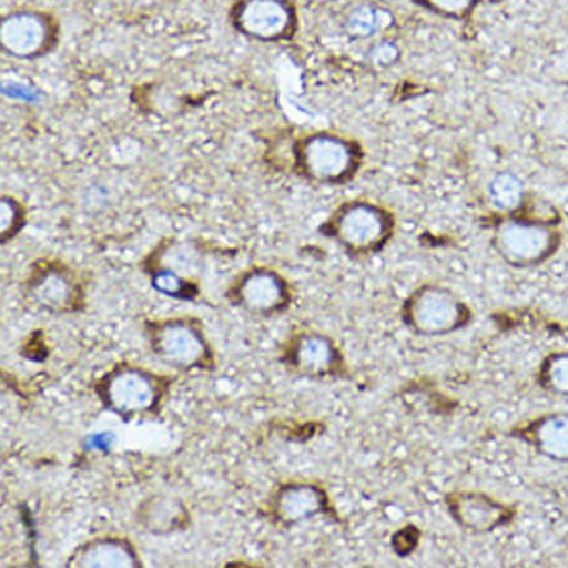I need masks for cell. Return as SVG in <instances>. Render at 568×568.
Wrapping results in <instances>:
<instances>
[{
  "mask_svg": "<svg viewBox=\"0 0 568 568\" xmlns=\"http://www.w3.org/2000/svg\"><path fill=\"white\" fill-rule=\"evenodd\" d=\"M393 11L376 2H359L344 17V30L352 40H374L393 28Z\"/></svg>",
  "mask_w": 568,
  "mask_h": 568,
  "instance_id": "cell-18",
  "label": "cell"
},
{
  "mask_svg": "<svg viewBox=\"0 0 568 568\" xmlns=\"http://www.w3.org/2000/svg\"><path fill=\"white\" fill-rule=\"evenodd\" d=\"M261 515L267 524L287 531L298 525L325 517L333 524H342L339 510L333 505L325 484L314 479H284L271 488Z\"/></svg>",
  "mask_w": 568,
  "mask_h": 568,
  "instance_id": "cell-9",
  "label": "cell"
},
{
  "mask_svg": "<svg viewBox=\"0 0 568 568\" xmlns=\"http://www.w3.org/2000/svg\"><path fill=\"white\" fill-rule=\"evenodd\" d=\"M412 2L433 16L464 21L467 17L474 16L481 0H412Z\"/></svg>",
  "mask_w": 568,
  "mask_h": 568,
  "instance_id": "cell-23",
  "label": "cell"
},
{
  "mask_svg": "<svg viewBox=\"0 0 568 568\" xmlns=\"http://www.w3.org/2000/svg\"><path fill=\"white\" fill-rule=\"evenodd\" d=\"M493 251L513 270H534L548 263L562 246V232L552 220L500 215L493 225Z\"/></svg>",
  "mask_w": 568,
  "mask_h": 568,
  "instance_id": "cell-6",
  "label": "cell"
},
{
  "mask_svg": "<svg viewBox=\"0 0 568 568\" xmlns=\"http://www.w3.org/2000/svg\"><path fill=\"white\" fill-rule=\"evenodd\" d=\"M28 225V210L13 195H2L0 199V242L9 244L23 232Z\"/></svg>",
  "mask_w": 568,
  "mask_h": 568,
  "instance_id": "cell-22",
  "label": "cell"
},
{
  "mask_svg": "<svg viewBox=\"0 0 568 568\" xmlns=\"http://www.w3.org/2000/svg\"><path fill=\"white\" fill-rule=\"evenodd\" d=\"M486 195L494 210L500 215H509V213H519L527 201V189L521 176H517L515 172H498L494 174L488 186H486Z\"/></svg>",
  "mask_w": 568,
  "mask_h": 568,
  "instance_id": "cell-19",
  "label": "cell"
},
{
  "mask_svg": "<svg viewBox=\"0 0 568 568\" xmlns=\"http://www.w3.org/2000/svg\"><path fill=\"white\" fill-rule=\"evenodd\" d=\"M210 248L201 239H162L150 253L139 261L141 273L148 271H168L180 277L201 280L207 270Z\"/></svg>",
  "mask_w": 568,
  "mask_h": 568,
  "instance_id": "cell-14",
  "label": "cell"
},
{
  "mask_svg": "<svg viewBox=\"0 0 568 568\" xmlns=\"http://www.w3.org/2000/svg\"><path fill=\"white\" fill-rule=\"evenodd\" d=\"M418 527L407 525V527H402V529L393 536V550L399 554V556H409V554L418 548Z\"/></svg>",
  "mask_w": 568,
  "mask_h": 568,
  "instance_id": "cell-25",
  "label": "cell"
},
{
  "mask_svg": "<svg viewBox=\"0 0 568 568\" xmlns=\"http://www.w3.org/2000/svg\"><path fill=\"white\" fill-rule=\"evenodd\" d=\"M67 568H143L135 541L126 536H98L79 544L69 554Z\"/></svg>",
  "mask_w": 568,
  "mask_h": 568,
  "instance_id": "cell-17",
  "label": "cell"
},
{
  "mask_svg": "<svg viewBox=\"0 0 568 568\" xmlns=\"http://www.w3.org/2000/svg\"><path fill=\"white\" fill-rule=\"evenodd\" d=\"M143 337L151 356L176 373L217 371V354L207 325L195 314L145 318Z\"/></svg>",
  "mask_w": 568,
  "mask_h": 568,
  "instance_id": "cell-2",
  "label": "cell"
},
{
  "mask_svg": "<svg viewBox=\"0 0 568 568\" xmlns=\"http://www.w3.org/2000/svg\"><path fill=\"white\" fill-rule=\"evenodd\" d=\"M143 275L150 280L151 290L165 298L179 300V302H201L203 298L201 280L180 277L168 271H148Z\"/></svg>",
  "mask_w": 568,
  "mask_h": 568,
  "instance_id": "cell-20",
  "label": "cell"
},
{
  "mask_svg": "<svg viewBox=\"0 0 568 568\" xmlns=\"http://www.w3.org/2000/svg\"><path fill=\"white\" fill-rule=\"evenodd\" d=\"M90 275L59 256L31 261L21 284L23 306L48 316H75L88 313Z\"/></svg>",
  "mask_w": 568,
  "mask_h": 568,
  "instance_id": "cell-3",
  "label": "cell"
},
{
  "mask_svg": "<svg viewBox=\"0 0 568 568\" xmlns=\"http://www.w3.org/2000/svg\"><path fill=\"white\" fill-rule=\"evenodd\" d=\"M59 44V21L38 9H19L2 17L0 45L2 52L17 60L45 57Z\"/></svg>",
  "mask_w": 568,
  "mask_h": 568,
  "instance_id": "cell-12",
  "label": "cell"
},
{
  "mask_svg": "<svg viewBox=\"0 0 568 568\" xmlns=\"http://www.w3.org/2000/svg\"><path fill=\"white\" fill-rule=\"evenodd\" d=\"M399 316L412 335L434 339L467 329L476 314L449 285L428 282L412 290L404 300Z\"/></svg>",
  "mask_w": 568,
  "mask_h": 568,
  "instance_id": "cell-7",
  "label": "cell"
},
{
  "mask_svg": "<svg viewBox=\"0 0 568 568\" xmlns=\"http://www.w3.org/2000/svg\"><path fill=\"white\" fill-rule=\"evenodd\" d=\"M230 21L240 36L263 44L292 40L298 31V11L292 0H236Z\"/></svg>",
  "mask_w": 568,
  "mask_h": 568,
  "instance_id": "cell-11",
  "label": "cell"
},
{
  "mask_svg": "<svg viewBox=\"0 0 568 568\" xmlns=\"http://www.w3.org/2000/svg\"><path fill=\"white\" fill-rule=\"evenodd\" d=\"M445 509L453 524L465 534L486 536L513 524L517 517L515 507L479 490H453L445 494Z\"/></svg>",
  "mask_w": 568,
  "mask_h": 568,
  "instance_id": "cell-13",
  "label": "cell"
},
{
  "mask_svg": "<svg viewBox=\"0 0 568 568\" xmlns=\"http://www.w3.org/2000/svg\"><path fill=\"white\" fill-rule=\"evenodd\" d=\"M135 524L148 536L168 538L189 531L193 525V513L180 496L150 494L135 507Z\"/></svg>",
  "mask_w": 568,
  "mask_h": 568,
  "instance_id": "cell-15",
  "label": "cell"
},
{
  "mask_svg": "<svg viewBox=\"0 0 568 568\" xmlns=\"http://www.w3.org/2000/svg\"><path fill=\"white\" fill-rule=\"evenodd\" d=\"M395 213L368 199H352L339 203L329 217L318 225V234L342 246L352 258H368L383 253L395 239Z\"/></svg>",
  "mask_w": 568,
  "mask_h": 568,
  "instance_id": "cell-4",
  "label": "cell"
},
{
  "mask_svg": "<svg viewBox=\"0 0 568 568\" xmlns=\"http://www.w3.org/2000/svg\"><path fill=\"white\" fill-rule=\"evenodd\" d=\"M294 172L318 186H345L364 165V148L354 136L314 131L300 136L292 148Z\"/></svg>",
  "mask_w": 568,
  "mask_h": 568,
  "instance_id": "cell-5",
  "label": "cell"
},
{
  "mask_svg": "<svg viewBox=\"0 0 568 568\" xmlns=\"http://www.w3.org/2000/svg\"><path fill=\"white\" fill-rule=\"evenodd\" d=\"M510 436L525 443L539 457L568 465V412H548L510 428Z\"/></svg>",
  "mask_w": 568,
  "mask_h": 568,
  "instance_id": "cell-16",
  "label": "cell"
},
{
  "mask_svg": "<svg viewBox=\"0 0 568 568\" xmlns=\"http://www.w3.org/2000/svg\"><path fill=\"white\" fill-rule=\"evenodd\" d=\"M285 373L304 381H349L352 373L342 345L329 333L294 327L277 349Z\"/></svg>",
  "mask_w": 568,
  "mask_h": 568,
  "instance_id": "cell-8",
  "label": "cell"
},
{
  "mask_svg": "<svg viewBox=\"0 0 568 568\" xmlns=\"http://www.w3.org/2000/svg\"><path fill=\"white\" fill-rule=\"evenodd\" d=\"M176 376L120 359L93 378L91 393L108 414L122 422L158 418L176 385Z\"/></svg>",
  "mask_w": 568,
  "mask_h": 568,
  "instance_id": "cell-1",
  "label": "cell"
},
{
  "mask_svg": "<svg viewBox=\"0 0 568 568\" xmlns=\"http://www.w3.org/2000/svg\"><path fill=\"white\" fill-rule=\"evenodd\" d=\"M368 60L374 67H393L399 60V48L390 40H381L378 44L373 45Z\"/></svg>",
  "mask_w": 568,
  "mask_h": 568,
  "instance_id": "cell-24",
  "label": "cell"
},
{
  "mask_svg": "<svg viewBox=\"0 0 568 568\" xmlns=\"http://www.w3.org/2000/svg\"><path fill=\"white\" fill-rule=\"evenodd\" d=\"M224 298L242 313L256 318H275L294 306L296 290L284 273L267 265H251L230 280Z\"/></svg>",
  "mask_w": 568,
  "mask_h": 568,
  "instance_id": "cell-10",
  "label": "cell"
},
{
  "mask_svg": "<svg viewBox=\"0 0 568 568\" xmlns=\"http://www.w3.org/2000/svg\"><path fill=\"white\" fill-rule=\"evenodd\" d=\"M536 381L539 389L550 393L554 397L568 399V349L552 352L541 359Z\"/></svg>",
  "mask_w": 568,
  "mask_h": 568,
  "instance_id": "cell-21",
  "label": "cell"
}]
</instances>
